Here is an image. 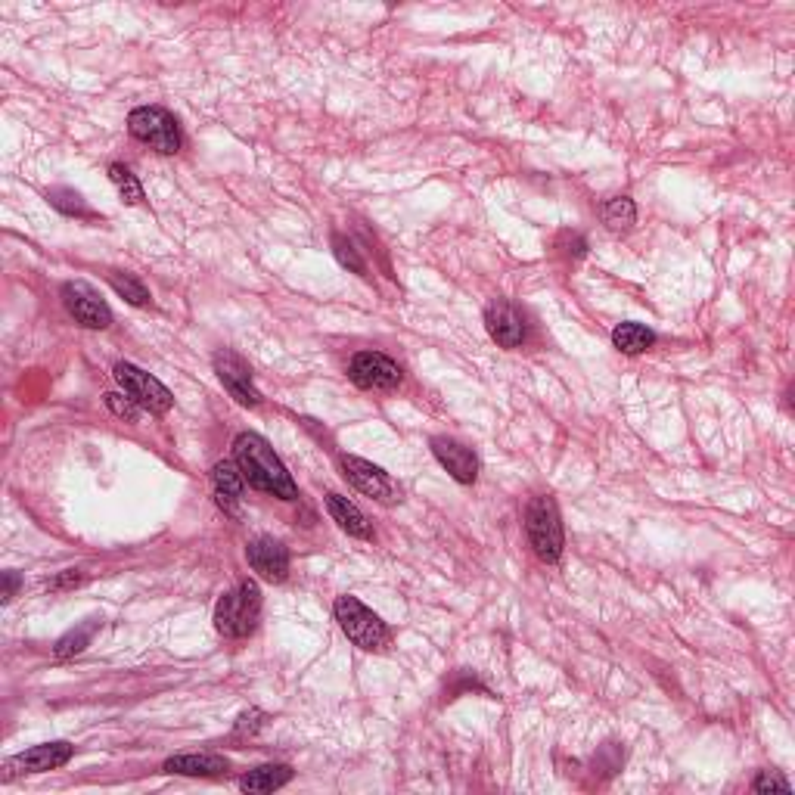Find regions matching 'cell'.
I'll return each instance as SVG.
<instances>
[{"label": "cell", "instance_id": "cell-1", "mask_svg": "<svg viewBox=\"0 0 795 795\" xmlns=\"http://www.w3.org/2000/svg\"><path fill=\"white\" fill-rule=\"evenodd\" d=\"M233 454H237V466L243 469V476L249 479V485L268 491L280 500H296L299 488L292 482V476L286 473L283 460L274 454V448L255 432H243L233 441Z\"/></svg>", "mask_w": 795, "mask_h": 795}, {"label": "cell", "instance_id": "cell-2", "mask_svg": "<svg viewBox=\"0 0 795 795\" xmlns=\"http://www.w3.org/2000/svg\"><path fill=\"white\" fill-rule=\"evenodd\" d=\"M261 615V591L255 581H240L215 606V628L224 637H246L255 631Z\"/></svg>", "mask_w": 795, "mask_h": 795}, {"label": "cell", "instance_id": "cell-3", "mask_svg": "<svg viewBox=\"0 0 795 795\" xmlns=\"http://www.w3.org/2000/svg\"><path fill=\"white\" fill-rule=\"evenodd\" d=\"M525 535L528 544L538 553V559L544 563H556L563 556V519H559V510L553 504V497H532V504L525 510Z\"/></svg>", "mask_w": 795, "mask_h": 795}, {"label": "cell", "instance_id": "cell-4", "mask_svg": "<svg viewBox=\"0 0 795 795\" xmlns=\"http://www.w3.org/2000/svg\"><path fill=\"white\" fill-rule=\"evenodd\" d=\"M336 622L339 628L345 631V637L361 646V650H382V646L389 643V628L386 622L373 612L367 609L358 597H339L336 600Z\"/></svg>", "mask_w": 795, "mask_h": 795}, {"label": "cell", "instance_id": "cell-5", "mask_svg": "<svg viewBox=\"0 0 795 795\" xmlns=\"http://www.w3.org/2000/svg\"><path fill=\"white\" fill-rule=\"evenodd\" d=\"M128 131L146 143L153 146L156 153H178L181 150V131H178V122H174V115L159 109V106H140L128 115Z\"/></svg>", "mask_w": 795, "mask_h": 795}, {"label": "cell", "instance_id": "cell-6", "mask_svg": "<svg viewBox=\"0 0 795 795\" xmlns=\"http://www.w3.org/2000/svg\"><path fill=\"white\" fill-rule=\"evenodd\" d=\"M115 379H119V386L125 389V395H131L140 407H146L150 414H168L174 398L171 392L162 386V382L156 376H150L146 370L122 361V364H115Z\"/></svg>", "mask_w": 795, "mask_h": 795}, {"label": "cell", "instance_id": "cell-7", "mask_svg": "<svg viewBox=\"0 0 795 795\" xmlns=\"http://www.w3.org/2000/svg\"><path fill=\"white\" fill-rule=\"evenodd\" d=\"M63 305L87 330H106L112 323L109 305L100 299V292L91 283H84V280H69L63 286Z\"/></svg>", "mask_w": 795, "mask_h": 795}, {"label": "cell", "instance_id": "cell-8", "mask_svg": "<svg viewBox=\"0 0 795 795\" xmlns=\"http://www.w3.org/2000/svg\"><path fill=\"white\" fill-rule=\"evenodd\" d=\"M348 376L355 382L358 389H367V392H386V389H395L401 382V367L379 355V351H358L355 358L348 364Z\"/></svg>", "mask_w": 795, "mask_h": 795}, {"label": "cell", "instance_id": "cell-9", "mask_svg": "<svg viewBox=\"0 0 795 795\" xmlns=\"http://www.w3.org/2000/svg\"><path fill=\"white\" fill-rule=\"evenodd\" d=\"M342 476L370 500H379V504H395L398 500V485L392 482V476L386 469L373 466L370 460L342 457Z\"/></svg>", "mask_w": 795, "mask_h": 795}, {"label": "cell", "instance_id": "cell-10", "mask_svg": "<svg viewBox=\"0 0 795 795\" xmlns=\"http://www.w3.org/2000/svg\"><path fill=\"white\" fill-rule=\"evenodd\" d=\"M72 746L69 743H44V746H35V749H28L16 758H10L4 764V780H13L16 774H44V771H56V768H63V764H69L72 758Z\"/></svg>", "mask_w": 795, "mask_h": 795}, {"label": "cell", "instance_id": "cell-11", "mask_svg": "<svg viewBox=\"0 0 795 795\" xmlns=\"http://www.w3.org/2000/svg\"><path fill=\"white\" fill-rule=\"evenodd\" d=\"M215 373L224 382V389L237 398L243 407H258L261 404V395L252 386V370H249V364L240 355H233V351L221 348L215 355Z\"/></svg>", "mask_w": 795, "mask_h": 795}, {"label": "cell", "instance_id": "cell-12", "mask_svg": "<svg viewBox=\"0 0 795 795\" xmlns=\"http://www.w3.org/2000/svg\"><path fill=\"white\" fill-rule=\"evenodd\" d=\"M429 445H432L435 460L445 466L460 485H473L479 479V457L473 448H466L463 441L448 438V435H435Z\"/></svg>", "mask_w": 795, "mask_h": 795}, {"label": "cell", "instance_id": "cell-13", "mask_svg": "<svg viewBox=\"0 0 795 795\" xmlns=\"http://www.w3.org/2000/svg\"><path fill=\"white\" fill-rule=\"evenodd\" d=\"M246 559H249L252 572H258V578L271 581V584H280L289 575V550L277 538L261 535V538L249 541Z\"/></svg>", "mask_w": 795, "mask_h": 795}, {"label": "cell", "instance_id": "cell-14", "mask_svg": "<svg viewBox=\"0 0 795 795\" xmlns=\"http://www.w3.org/2000/svg\"><path fill=\"white\" fill-rule=\"evenodd\" d=\"M485 327L500 348H519L525 342V317L510 302H491L485 311Z\"/></svg>", "mask_w": 795, "mask_h": 795}, {"label": "cell", "instance_id": "cell-15", "mask_svg": "<svg viewBox=\"0 0 795 795\" xmlns=\"http://www.w3.org/2000/svg\"><path fill=\"white\" fill-rule=\"evenodd\" d=\"M243 469L237 463H230V460H221L215 463L212 469V488H215V497H218V504L224 507V513H233L237 516V507H240V497H243Z\"/></svg>", "mask_w": 795, "mask_h": 795}, {"label": "cell", "instance_id": "cell-16", "mask_svg": "<svg viewBox=\"0 0 795 795\" xmlns=\"http://www.w3.org/2000/svg\"><path fill=\"white\" fill-rule=\"evenodd\" d=\"M230 768L227 758L221 755H174L165 761L168 774H184V777H218Z\"/></svg>", "mask_w": 795, "mask_h": 795}, {"label": "cell", "instance_id": "cell-17", "mask_svg": "<svg viewBox=\"0 0 795 795\" xmlns=\"http://www.w3.org/2000/svg\"><path fill=\"white\" fill-rule=\"evenodd\" d=\"M327 510H330V516L339 522L342 532H348L351 538H370V522H367V516H364L355 504H351L348 497L330 491V494H327Z\"/></svg>", "mask_w": 795, "mask_h": 795}, {"label": "cell", "instance_id": "cell-18", "mask_svg": "<svg viewBox=\"0 0 795 795\" xmlns=\"http://www.w3.org/2000/svg\"><path fill=\"white\" fill-rule=\"evenodd\" d=\"M292 780V768L289 764H261V768L249 771L240 780L243 792H274L280 786H286Z\"/></svg>", "mask_w": 795, "mask_h": 795}, {"label": "cell", "instance_id": "cell-19", "mask_svg": "<svg viewBox=\"0 0 795 795\" xmlns=\"http://www.w3.org/2000/svg\"><path fill=\"white\" fill-rule=\"evenodd\" d=\"M612 345L618 351H625V355H640V351L653 348L656 345V333L650 327H643V323H618L615 333H612Z\"/></svg>", "mask_w": 795, "mask_h": 795}, {"label": "cell", "instance_id": "cell-20", "mask_svg": "<svg viewBox=\"0 0 795 795\" xmlns=\"http://www.w3.org/2000/svg\"><path fill=\"white\" fill-rule=\"evenodd\" d=\"M600 215H603V224H606L609 230L622 233V230H628V227L637 221V205H634L628 196H615V199H609V202L603 205Z\"/></svg>", "mask_w": 795, "mask_h": 795}, {"label": "cell", "instance_id": "cell-21", "mask_svg": "<svg viewBox=\"0 0 795 795\" xmlns=\"http://www.w3.org/2000/svg\"><path fill=\"white\" fill-rule=\"evenodd\" d=\"M97 618H91V622H84V625H78V628H72L69 634H63L60 640H56V656L60 659H69V656H78L81 650L87 643H91V637H94V631H97Z\"/></svg>", "mask_w": 795, "mask_h": 795}, {"label": "cell", "instance_id": "cell-22", "mask_svg": "<svg viewBox=\"0 0 795 795\" xmlns=\"http://www.w3.org/2000/svg\"><path fill=\"white\" fill-rule=\"evenodd\" d=\"M109 283H112V289L119 292V296H122L125 302H131V305H137V308L150 305V292H146V286H143L134 274L115 271V274H109Z\"/></svg>", "mask_w": 795, "mask_h": 795}, {"label": "cell", "instance_id": "cell-23", "mask_svg": "<svg viewBox=\"0 0 795 795\" xmlns=\"http://www.w3.org/2000/svg\"><path fill=\"white\" fill-rule=\"evenodd\" d=\"M50 205L53 209H60L63 215H75V218H94V212L87 209V202L81 199V193L69 190V187H56L47 193Z\"/></svg>", "mask_w": 795, "mask_h": 795}, {"label": "cell", "instance_id": "cell-24", "mask_svg": "<svg viewBox=\"0 0 795 795\" xmlns=\"http://www.w3.org/2000/svg\"><path fill=\"white\" fill-rule=\"evenodd\" d=\"M109 181L115 184V190L122 193V199L128 205L143 202V187H140V181L131 174V168H125V165H109Z\"/></svg>", "mask_w": 795, "mask_h": 795}, {"label": "cell", "instance_id": "cell-25", "mask_svg": "<svg viewBox=\"0 0 795 795\" xmlns=\"http://www.w3.org/2000/svg\"><path fill=\"white\" fill-rule=\"evenodd\" d=\"M333 252H336V258L345 264V268H351L355 274H367V264L361 261V255L355 252V246H351L345 237H339V233L333 237Z\"/></svg>", "mask_w": 795, "mask_h": 795}, {"label": "cell", "instance_id": "cell-26", "mask_svg": "<svg viewBox=\"0 0 795 795\" xmlns=\"http://www.w3.org/2000/svg\"><path fill=\"white\" fill-rule=\"evenodd\" d=\"M106 407L112 410L115 417H122V420H128V423H137V401L128 395H115V392H109L106 395Z\"/></svg>", "mask_w": 795, "mask_h": 795}, {"label": "cell", "instance_id": "cell-27", "mask_svg": "<svg viewBox=\"0 0 795 795\" xmlns=\"http://www.w3.org/2000/svg\"><path fill=\"white\" fill-rule=\"evenodd\" d=\"M264 727V715L258 712V709H252V712H243L240 715V721H237V736H252V733H258Z\"/></svg>", "mask_w": 795, "mask_h": 795}, {"label": "cell", "instance_id": "cell-28", "mask_svg": "<svg viewBox=\"0 0 795 795\" xmlns=\"http://www.w3.org/2000/svg\"><path fill=\"white\" fill-rule=\"evenodd\" d=\"M789 792V783L783 780V777H777V774H771V771H764L758 780H755V792Z\"/></svg>", "mask_w": 795, "mask_h": 795}, {"label": "cell", "instance_id": "cell-29", "mask_svg": "<svg viewBox=\"0 0 795 795\" xmlns=\"http://www.w3.org/2000/svg\"><path fill=\"white\" fill-rule=\"evenodd\" d=\"M81 581V575H78V569H66L60 578H53V581H47V587L50 591H63V587H72V584H78Z\"/></svg>", "mask_w": 795, "mask_h": 795}, {"label": "cell", "instance_id": "cell-30", "mask_svg": "<svg viewBox=\"0 0 795 795\" xmlns=\"http://www.w3.org/2000/svg\"><path fill=\"white\" fill-rule=\"evenodd\" d=\"M16 587H19V575H16V572H7V575H4V603L13 600Z\"/></svg>", "mask_w": 795, "mask_h": 795}]
</instances>
